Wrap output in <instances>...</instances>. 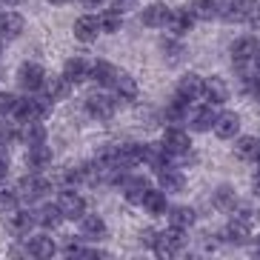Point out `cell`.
<instances>
[{"label":"cell","instance_id":"cell-42","mask_svg":"<svg viewBox=\"0 0 260 260\" xmlns=\"http://www.w3.org/2000/svg\"><path fill=\"white\" fill-rule=\"evenodd\" d=\"M83 6H89V9H98V6H103V0H83Z\"/></svg>","mask_w":260,"mask_h":260},{"label":"cell","instance_id":"cell-8","mask_svg":"<svg viewBox=\"0 0 260 260\" xmlns=\"http://www.w3.org/2000/svg\"><path fill=\"white\" fill-rule=\"evenodd\" d=\"M214 135L217 138H223V140H232L240 132V117L235 115V112H223V115H217L214 117Z\"/></svg>","mask_w":260,"mask_h":260},{"label":"cell","instance_id":"cell-3","mask_svg":"<svg viewBox=\"0 0 260 260\" xmlns=\"http://www.w3.org/2000/svg\"><path fill=\"white\" fill-rule=\"evenodd\" d=\"M49 191V183L40 175H26L20 183H17V194L20 200H40Z\"/></svg>","mask_w":260,"mask_h":260},{"label":"cell","instance_id":"cell-21","mask_svg":"<svg viewBox=\"0 0 260 260\" xmlns=\"http://www.w3.org/2000/svg\"><path fill=\"white\" fill-rule=\"evenodd\" d=\"M26 252L35 254V257H52V254L57 252V246L52 243V237L35 235V237H29V243H26Z\"/></svg>","mask_w":260,"mask_h":260},{"label":"cell","instance_id":"cell-25","mask_svg":"<svg viewBox=\"0 0 260 260\" xmlns=\"http://www.w3.org/2000/svg\"><path fill=\"white\" fill-rule=\"evenodd\" d=\"M72 86H75V83H72L66 75H63V77H52V80H46V94L52 100H66L72 94Z\"/></svg>","mask_w":260,"mask_h":260},{"label":"cell","instance_id":"cell-11","mask_svg":"<svg viewBox=\"0 0 260 260\" xmlns=\"http://www.w3.org/2000/svg\"><path fill=\"white\" fill-rule=\"evenodd\" d=\"M15 135L23 140L26 146H35V143H43V140H46V132H43L40 120H23V123H17Z\"/></svg>","mask_w":260,"mask_h":260},{"label":"cell","instance_id":"cell-13","mask_svg":"<svg viewBox=\"0 0 260 260\" xmlns=\"http://www.w3.org/2000/svg\"><path fill=\"white\" fill-rule=\"evenodd\" d=\"M214 109L212 106H200V109H191L189 115H186V120H189V126L194 132H209L214 126Z\"/></svg>","mask_w":260,"mask_h":260},{"label":"cell","instance_id":"cell-43","mask_svg":"<svg viewBox=\"0 0 260 260\" xmlns=\"http://www.w3.org/2000/svg\"><path fill=\"white\" fill-rule=\"evenodd\" d=\"M252 186H254V194H260V172H257V175H254Z\"/></svg>","mask_w":260,"mask_h":260},{"label":"cell","instance_id":"cell-28","mask_svg":"<svg viewBox=\"0 0 260 260\" xmlns=\"http://www.w3.org/2000/svg\"><path fill=\"white\" fill-rule=\"evenodd\" d=\"M115 75H117V69L112 66V63H106V60L92 63V72H89V77H92L94 83H100V86H112Z\"/></svg>","mask_w":260,"mask_h":260},{"label":"cell","instance_id":"cell-17","mask_svg":"<svg viewBox=\"0 0 260 260\" xmlns=\"http://www.w3.org/2000/svg\"><path fill=\"white\" fill-rule=\"evenodd\" d=\"M146 191H149V180H143V177H126L123 180V194L129 203H143Z\"/></svg>","mask_w":260,"mask_h":260},{"label":"cell","instance_id":"cell-32","mask_svg":"<svg viewBox=\"0 0 260 260\" xmlns=\"http://www.w3.org/2000/svg\"><path fill=\"white\" fill-rule=\"evenodd\" d=\"M235 154H237V157H243V160H257L260 140L257 138H240L235 143Z\"/></svg>","mask_w":260,"mask_h":260},{"label":"cell","instance_id":"cell-9","mask_svg":"<svg viewBox=\"0 0 260 260\" xmlns=\"http://www.w3.org/2000/svg\"><path fill=\"white\" fill-rule=\"evenodd\" d=\"M257 40L254 38H240L232 43V60L240 66V63H252L254 60V54H257Z\"/></svg>","mask_w":260,"mask_h":260},{"label":"cell","instance_id":"cell-15","mask_svg":"<svg viewBox=\"0 0 260 260\" xmlns=\"http://www.w3.org/2000/svg\"><path fill=\"white\" fill-rule=\"evenodd\" d=\"M177 98H183V100L203 98V77H200V75L180 77V83H177Z\"/></svg>","mask_w":260,"mask_h":260},{"label":"cell","instance_id":"cell-18","mask_svg":"<svg viewBox=\"0 0 260 260\" xmlns=\"http://www.w3.org/2000/svg\"><path fill=\"white\" fill-rule=\"evenodd\" d=\"M112 86H115L117 98H123V100H135L138 98V80H135L132 75H126V72H117L115 80H112Z\"/></svg>","mask_w":260,"mask_h":260},{"label":"cell","instance_id":"cell-45","mask_svg":"<svg viewBox=\"0 0 260 260\" xmlns=\"http://www.w3.org/2000/svg\"><path fill=\"white\" fill-rule=\"evenodd\" d=\"M254 63H257V72H260V49H257V54H254Z\"/></svg>","mask_w":260,"mask_h":260},{"label":"cell","instance_id":"cell-2","mask_svg":"<svg viewBox=\"0 0 260 260\" xmlns=\"http://www.w3.org/2000/svg\"><path fill=\"white\" fill-rule=\"evenodd\" d=\"M17 83L23 86L26 92H38L40 86L46 83V72H43V66H40V63L29 60V63H23V66H20V72H17Z\"/></svg>","mask_w":260,"mask_h":260},{"label":"cell","instance_id":"cell-29","mask_svg":"<svg viewBox=\"0 0 260 260\" xmlns=\"http://www.w3.org/2000/svg\"><path fill=\"white\" fill-rule=\"evenodd\" d=\"M80 229H83V235L89 240H100V237L106 235V223L100 220V217H94V214H83L80 217Z\"/></svg>","mask_w":260,"mask_h":260},{"label":"cell","instance_id":"cell-10","mask_svg":"<svg viewBox=\"0 0 260 260\" xmlns=\"http://www.w3.org/2000/svg\"><path fill=\"white\" fill-rule=\"evenodd\" d=\"M194 23V15H191L189 9H172L169 12V20H166V29L172 35H186Z\"/></svg>","mask_w":260,"mask_h":260},{"label":"cell","instance_id":"cell-16","mask_svg":"<svg viewBox=\"0 0 260 260\" xmlns=\"http://www.w3.org/2000/svg\"><path fill=\"white\" fill-rule=\"evenodd\" d=\"M246 12H249V0H226L217 17H223L226 23H240V20H246Z\"/></svg>","mask_w":260,"mask_h":260},{"label":"cell","instance_id":"cell-5","mask_svg":"<svg viewBox=\"0 0 260 260\" xmlns=\"http://www.w3.org/2000/svg\"><path fill=\"white\" fill-rule=\"evenodd\" d=\"M163 149L169 154H186L189 152V135L180 126H169L166 135H163Z\"/></svg>","mask_w":260,"mask_h":260},{"label":"cell","instance_id":"cell-6","mask_svg":"<svg viewBox=\"0 0 260 260\" xmlns=\"http://www.w3.org/2000/svg\"><path fill=\"white\" fill-rule=\"evenodd\" d=\"M57 206H60L63 217H69V220H80L86 212V203L80 194H75V191H63L60 200H57Z\"/></svg>","mask_w":260,"mask_h":260},{"label":"cell","instance_id":"cell-48","mask_svg":"<svg viewBox=\"0 0 260 260\" xmlns=\"http://www.w3.org/2000/svg\"><path fill=\"white\" fill-rule=\"evenodd\" d=\"M0 75H3V69H0Z\"/></svg>","mask_w":260,"mask_h":260},{"label":"cell","instance_id":"cell-7","mask_svg":"<svg viewBox=\"0 0 260 260\" xmlns=\"http://www.w3.org/2000/svg\"><path fill=\"white\" fill-rule=\"evenodd\" d=\"M140 163H149L152 169L160 172L163 166H169V152L163 149V143H146L140 146Z\"/></svg>","mask_w":260,"mask_h":260},{"label":"cell","instance_id":"cell-41","mask_svg":"<svg viewBox=\"0 0 260 260\" xmlns=\"http://www.w3.org/2000/svg\"><path fill=\"white\" fill-rule=\"evenodd\" d=\"M6 172H9V160H6V152L0 149V177H6Z\"/></svg>","mask_w":260,"mask_h":260},{"label":"cell","instance_id":"cell-19","mask_svg":"<svg viewBox=\"0 0 260 260\" xmlns=\"http://www.w3.org/2000/svg\"><path fill=\"white\" fill-rule=\"evenodd\" d=\"M89 72H92V63L89 60H83V57H72V60L66 63L63 75L69 77L72 83H83V80H89Z\"/></svg>","mask_w":260,"mask_h":260},{"label":"cell","instance_id":"cell-4","mask_svg":"<svg viewBox=\"0 0 260 260\" xmlns=\"http://www.w3.org/2000/svg\"><path fill=\"white\" fill-rule=\"evenodd\" d=\"M86 109H89V115L98 117V120H109V117L115 115V100L103 92H94L86 100Z\"/></svg>","mask_w":260,"mask_h":260},{"label":"cell","instance_id":"cell-20","mask_svg":"<svg viewBox=\"0 0 260 260\" xmlns=\"http://www.w3.org/2000/svg\"><path fill=\"white\" fill-rule=\"evenodd\" d=\"M140 206H146V212L152 214V217H160V214H166V209H169V203H166V191H154V189H149Z\"/></svg>","mask_w":260,"mask_h":260},{"label":"cell","instance_id":"cell-14","mask_svg":"<svg viewBox=\"0 0 260 260\" xmlns=\"http://www.w3.org/2000/svg\"><path fill=\"white\" fill-rule=\"evenodd\" d=\"M100 35V26H98V17H77L75 20V38L80 40V43H92V40H98Z\"/></svg>","mask_w":260,"mask_h":260},{"label":"cell","instance_id":"cell-35","mask_svg":"<svg viewBox=\"0 0 260 260\" xmlns=\"http://www.w3.org/2000/svg\"><path fill=\"white\" fill-rule=\"evenodd\" d=\"M98 26H100V31H120V12L117 9H106L103 15L98 17Z\"/></svg>","mask_w":260,"mask_h":260},{"label":"cell","instance_id":"cell-26","mask_svg":"<svg viewBox=\"0 0 260 260\" xmlns=\"http://www.w3.org/2000/svg\"><path fill=\"white\" fill-rule=\"evenodd\" d=\"M160 186H163V191H183V186H186V177L177 172V169H172V166H163L160 169Z\"/></svg>","mask_w":260,"mask_h":260},{"label":"cell","instance_id":"cell-46","mask_svg":"<svg viewBox=\"0 0 260 260\" xmlns=\"http://www.w3.org/2000/svg\"><path fill=\"white\" fill-rule=\"evenodd\" d=\"M49 3H69V0H49Z\"/></svg>","mask_w":260,"mask_h":260},{"label":"cell","instance_id":"cell-27","mask_svg":"<svg viewBox=\"0 0 260 260\" xmlns=\"http://www.w3.org/2000/svg\"><path fill=\"white\" fill-rule=\"evenodd\" d=\"M23 17L17 15V12H9V15H0V35L3 38H17L20 31H23Z\"/></svg>","mask_w":260,"mask_h":260},{"label":"cell","instance_id":"cell-23","mask_svg":"<svg viewBox=\"0 0 260 260\" xmlns=\"http://www.w3.org/2000/svg\"><path fill=\"white\" fill-rule=\"evenodd\" d=\"M63 220V212L57 203H52V206H40L38 212H35V223H40V226H46V229H54V226H60Z\"/></svg>","mask_w":260,"mask_h":260},{"label":"cell","instance_id":"cell-47","mask_svg":"<svg viewBox=\"0 0 260 260\" xmlns=\"http://www.w3.org/2000/svg\"><path fill=\"white\" fill-rule=\"evenodd\" d=\"M0 46H3V35H0Z\"/></svg>","mask_w":260,"mask_h":260},{"label":"cell","instance_id":"cell-34","mask_svg":"<svg viewBox=\"0 0 260 260\" xmlns=\"http://www.w3.org/2000/svg\"><path fill=\"white\" fill-rule=\"evenodd\" d=\"M169 220H172V226H177V229H189L191 223H194V212H191L189 206H177L169 212Z\"/></svg>","mask_w":260,"mask_h":260},{"label":"cell","instance_id":"cell-22","mask_svg":"<svg viewBox=\"0 0 260 260\" xmlns=\"http://www.w3.org/2000/svg\"><path fill=\"white\" fill-rule=\"evenodd\" d=\"M49 163H52V149H49L46 143L29 146V166L35 169V172H43Z\"/></svg>","mask_w":260,"mask_h":260},{"label":"cell","instance_id":"cell-40","mask_svg":"<svg viewBox=\"0 0 260 260\" xmlns=\"http://www.w3.org/2000/svg\"><path fill=\"white\" fill-rule=\"evenodd\" d=\"M163 52H166V57H169V60L175 63L177 57H180V52H183V49L177 46V43H163Z\"/></svg>","mask_w":260,"mask_h":260},{"label":"cell","instance_id":"cell-39","mask_svg":"<svg viewBox=\"0 0 260 260\" xmlns=\"http://www.w3.org/2000/svg\"><path fill=\"white\" fill-rule=\"evenodd\" d=\"M15 100H17V98H12L9 92H0V117L12 112V106H15Z\"/></svg>","mask_w":260,"mask_h":260},{"label":"cell","instance_id":"cell-37","mask_svg":"<svg viewBox=\"0 0 260 260\" xmlns=\"http://www.w3.org/2000/svg\"><path fill=\"white\" fill-rule=\"evenodd\" d=\"M214 206L232 209V206H235V191H232L229 186H220V189L214 191Z\"/></svg>","mask_w":260,"mask_h":260},{"label":"cell","instance_id":"cell-33","mask_svg":"<svg viewBox=\"0 0 260 260\" xmlns=\"http://www.w3.org/2000/svg\"><path fill=\"white\" fill-rule=\"evenodd\" d=\"M246 237H249V220L235 217V220L226 226V240H232V243H243Z\"/></svg>","mask_w":260,"mask_h":260},{"label":"cell","instance_id":"cell-12","mask_svg":"<svg viewBox=\"0 0 260 260\" xmlns=\"http://www.w3.org/2000/svg\"><path fill=\"white\" fill-rule=\"evenodd\" d=\"M203 98L212 103V106H220L229 100V86L223 83L220 77H212V80H203Z\"/></svg>","mask_w":260,"mask_h":260},{"label":"cell","instance_id":"cell-24","mask_svg":"<svg viewBox=\"0 0 260 260\" xmlns=\"http://www.w3.org/2000/svg\"><path fill=\"white\" fill-rule=\"evenodd\" d=\"M169 12H172V9H166L163 3H152V6L143 9V23L152 26V29H157V26H166Z\"/></svg>","mask_w":260,"mask_h":260},{"label":"cell","instance_id":"cell-36","mask_svg":"<svg viewBox=\"0 0 260 260\" xmlns=\"http://www.w3.org/2000/svg\"><path fill=\"white\" fill-rule=\"evenodd\" d=\"M17 189H9V186H0V212H15L17 209Z\"/></svg>","mask_w":260,"mask_h":260},{"label":"cell","instance_id":"cell-38","mask_svg":"<svg viewBox=\"0 0 260 260\" xmlns=\"http://www.w3.org/2000/svg\"><path fill=\"white\" fill-rule=\"evenodd\" d=\"M246 20L252 23V29H260V0L249 3V12H246Z\"/></svg>","mask_w":260,"mask_h":260},{"label":"cell","instance_id":"cell-31","mask_svg":"<svg viewBox=\"0 0 260 260\" xmlns=\"http://www.w3.org/2000/svg\"><path fill=\"white\" fill-rule=\"evenodd\" d=\"M189 12L194 15V20H212V17H217L220 6H217V0H194Z\"/></svg>","mask_w":260,"mask_h":260},{"label":"cell","instance_id":"cell-1","mask_svg":"<svg viewBox=\"0 0 260 260\" xmlns=\"http://www.w3.org/2000/svg\"><path fill=\"white\" fill-rule=\"evenodd\" d=\"M186 246V235L183 229H177V226H172V229H166L163 235L154 237V252L160 254V257H169V254L180 252Z\"/></svg>","mask_w":260,"mask_h":260},{"label":"cell","instance_id":"cell-30","mask_svg":"<svg viewBox=\"0 0 260 260\" xmlns=\"http://www.w3.org/2000/svg\"><path fill=\"white\" fill-rule=\"evenodd\" d=\"M9 226H12V232H17V235H29V229L35 226V214L31 212H9Z\"/></svg>","mask_w":260,"mask_h":260},{"label":"cell","instance_id":"cell-44","mask_svg":"<svg viewBox=\"0 0 260 260\" xmlns=\"http://www.w3.org/2000/svg\"><path fill=\"white\" fill-rule=\"evenodd\" d=\"M0 3H6V6H17L20 0H0Z\"/></svg>","mask_w":260,"mask_h":260}]
</instances>
